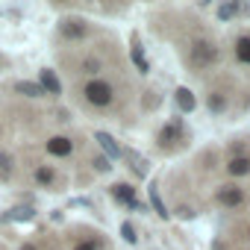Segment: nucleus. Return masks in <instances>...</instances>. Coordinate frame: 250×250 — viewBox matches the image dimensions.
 <instances>
[{
	"label": "nucleus",
	"instance_id": "nucleus-23",
	"mask_svg": "<svg viewBox=\"0 0 250 250\" xmlns=\"http://www.w3.org/2000/svg\"><path fill=\"white\" fill-rule=\"evenodd\" d=\"M94 168H97V171L103 174V171H109L112 165H109V159H106V156H97V159H94Z\"/></svg>",
	"mask_w": 250,
	"mask_h": 250
},
{
	"label": "nucleus",
	"instance_id": "nucleus-3",
	"mask_svg": "<svg viewBox=\"0 0 250 250\" xmlns=\"http://www.w3.org/2000/svg\"><path fill=\"white\" fill-rule=\"evenodd\" d=\"M112 197H115L118 203H124V206H130V209L145 212V203L136 200V188H133L130 183H115V186H112Z\"/></svg>",
	"mask_w": 250,
	"mask_h": 250
},
{
	"label": "nucleus",
	"instance_id": "nucleus-10",
	"mask_svg": "<svg viewBox=\"0 0 250 250\" xmlns=\"http://www.w3.org/2000/svg\"><path fill=\"white\" fill-rule=\"evenodd\" d=\"M227 171H229L232 177H244V174L250 171V159H247V156H232L229 165H227Z\"/></svg>",
	"mask_w": 250,
	"mask_h": 250
},
{
	"label": "nucleus",
	"instance_id": "nucleus-9",
	"mask_svg": "<svg viewBox=\"0 0 250 250\" xmlns=\"http://www.w3.org/2000/svg\"><path fill=\"white\" fill-rule=\"evenodd\" d=\"M177 106H180V112H191L194 106H197V100H194V94L183 85V88H177Z\"/></svg>",
	"mask_w": 250,
	"mask_h": 250
},
{
	"label": "nucleus",
	"instance_id": "nucleus-27",
	"mask_svg": "<svg viewBox=\"0 0 250 250\" xmlns=\"http://www.w3.org/2000/svg\"><path fill=\"white\" fill-rule=\"evenodd\" d=\"M21 250H36V247H30V244H27V247H21Z\"/></svg>",
	"mask_w": 250,
	"mask_h": 250
},
{
	"label": "nucleus",
	"instance_id": "nucleus-26",
	"mask_svg": "<svg viewBox=\"0 0 250 250\" xmlns=\"http://www.w3.org/2000/svg\"><path fill=\"white\" fill-rule=\"evenodd\" d=\"M12 159H9V153H0V168H3V171H9L12 165H9Z\"/></svg>",
	"mask_w": 250,
	"mask_h": 250
},
{
	"label": "nucleus",
	"instance_id": "nucleus-5",
	"mask_svg": "<svg viewBox=\"0 0 250 250\" xmlns=\"http://www.w3.org/2000/svg\"><path fill=\"white\" fill-rule=\"evenodd\" d=\"M215 200H218L221 206H227V209H235V206L244 203V191H241L238 186H221L218 194H215Z\"/></svg>",
	"mask_w": 250,
	"mask_h": 250
},
{
	"label": "nucleus",
	"instance_id": "nucleus-13",
	"mask_svg": "<svg viewBox=\"0 0 250 250\" xmlns=\"http://www.w3.org/2000/svg\"><path fill=\"white\" fill-rule=\"evenodd\" d=\"M206 106H209V112L221 115V112L227 109V94H224V91H209V100H206Z\"/></svg>",
	"mask_w": 250,
	"mask_h": 250
},
{
	"label": "nucleus",
	"instance_id": "nucleus-12",
	"mask_svg": "<svg viewBox=\"0 0 250 250\" xmlns=\"http://www.w3.org/2000/svg\"><path fill=\"white\" fill-rule=\"evenodd\" d=\"M15 91H18V94H24V97H42V94H44V88H42L39 83H27V80L15 83Z\"/></svg>",
	"mask_w": 250,
	"mask_h": 250
},
{
	"label": "nucleus",
	"instance_id": "nucleus-14",
	"mask_svg": "<svg viewBox=\"0 0 250 250\" xmlns=\"http://www.w3.org/2000/svg\"><path fill=\"white\" fill-rule=\"evenodd\" d=\"M94 139H97V142H100V147H103V150H106V153H109V156H112V159H118V156H121V147H118V145H115V139H112V136H109V133H97V136H94Z\"/></svg>",
	"mask_w": 250,
	"mask_h": 250
},
{
	"label": "nucleus",
	"instance_id": "nucleus-16",
	"mask_svg": "<svg viewBox=\"0 0 250 250\" xmlns=\"http://www.w3.org/2000/svg\"><path fill=\"white\" fill-rule=\"evenodd\" d=\"M121 156H127V159L133 162V168H136V174H139V177H145V174H147V159H142L136 150H121Z\"/></svg>",
	"mask_w": 250,
	"mask_h": 250
},
{
	"label": "nucleus",
	"instance_id": "nucleus-22",
	"mask_svg": "<svg viewBox=\"0 0 250 250\" xmlns=\"http://www.w3.org/2000/svg\"><path fill=\"white\" fill-rule=\"evenodd\" d=\"M77 250H103V244H100V241H94V238H88V241H80V244H77Z\"/></svg>",
	"mask_w": 250,
	"mask_h": 250
},
{
	"label": "nucleus",
	"instance_id": "nucleus-8",
	"mask_svg": "<svg viewBox=\"0 0 250 250\" xmlns=\"http://www.w3.org/2000/svg\"><path fill=\"white\" fill-rule=\"evenodd\" d=\"M85 33H88V27H85L83 21H65V24H62V36H65V39H83Z\"/></svg>",
	"mask_w": 250,
	"mask_h": 250
},
{
	"label": "nucleus",
	"instance_id": "nucleus-25",
	"mask_svg": "<svg viewBox=\"0 0 250 250\" xmlns=\"http://www.w3.org/2000/svg\"><path fill=\"white\" fill-rule=\"evenodd\" d=\"M177 215L188 221V218H194V209H191V206H180V209H177Z\"/></svg>",
	"mask_w": 250,
	"mask_h": 250
},
{
	"label": "nucleus",
	"instance_id": "nucleus-6",
	"mask_svg": "<svg viewBox=\"0 0 250 250\" xmlns=\"http://www.w3.org/2000/svg\"><path fill=\"white\" fill-rule=\"evenodd\" d=\"M47 150H50L53 156H68V153L74 150V142L65 139V136H53V139L47 142Z\"/></svg>",
	"mask_w": 250,
	"mask_h": 250
},
{
	"label": "nucleus",
	"instance_id": "nucleus-20",
	"mask_svg": "<svg viewBox=\"0 0 250 250\" xmlns=\"http://www.w3.org/2000/svg\"><path fill=\"white\" fill-rule=\"evenodd\" d=\"M121 235H124V241H127V244H136L139 241V235H136V227L127 221V224H121Z\"/></svg>",
	"mask_w": 250,
	"mask_h": 250
},
{
	"label": "nucleus",
	"instance_id": "nucleus-21",
	"mask_svg": "<svg viewBox=\"0 0 250 250\" xmlns=\"http://www.w3.org/2000/svg\"><path fill=\"white\" fill-rule=\"evenodd\" d=\"M36 180H39L42 186H50V183L56 180V174H53V168H47V165H44V168H39V171H36Z\"/></svg>",
	"mask_w": 250,
	"mask_h": 250
},
{
	"label": "nucleus",
	"instance_id": "nucleus-18",
	"mask_svg": "<svg viewBox=\"0 0 250 250\" xmlns=\"http://www.w3.org/2000/svg\"><path fill=\"white\" fill-rule=\"evenodd\" d=\"M33 215H36V209H30V206H18V209L6 212L3 218H6V221H30Z\"/></svg>",
	"mask_w": 250,
	"mask_h": 250
},
{
	"label": "nucleus",
	"instance_id": "nucleus-1",
	"mask_svg": "<svg viewBox=\"0 0 250 250\" xmlns=\"http://www.w3.org/2000/svg\"><path fill=\"white\" fill-rule=\"evenodd\" d=\"M188 62L194 65V68H209V65H215L218 62V47L212 44V42H206V39H200V42H194L191 47H188Z\"/></svg>",
	"mask_w": 250,
	"mask_h": 250
},
{
	"label": "nucleus",
	"instance_id": "nucleus-7",
	"mask_svg": "<svg viewBox=\"0 0 250 250\" xmlns=\"http://www.w3.org/2000/svg\"><path fill=\"white\" fill-rule=\"evenodd\" d=\"M44 91H50V94H59L62 91V83L56 80V74L50 71V68H42V83H39Z\"/></svg>",
	"mask_w": 250,
	"mask_h": 250
},
{
	"label": "nucleus",
	"instance_id": "nucleus-15",
	"mask_svg": "<svg viewBox=\"0 0 250 250\" xmlns=\"http://www.w3.org/2000/svg\"><path fill=\"white\" fill-rule=\"evenodd\" d=\"M235 59H238L241 65H250V36H241V39L235 42Z\"/></svg>",
	"mask_w": 250,
	"mask_h": 250
},
{
	"label": "nucleus",
	"instance_id": "nucleus-24",
	"mask_svg": "<svg viewBox=\"0 0 250 250\" xmlns=\"http://www.w3.org/2000/svg\"><path fill=\"white\" fill-rule=\"evenodd\" d=\"M85 71H88V74H97V71H100V62H97V59H85Z\"/></svg>",
	"mask_w": 250,
	"mask_h": 250
},
{
	"label": "nucleus",
	"instance_id": "nucleus-17",
	"mask_svg": "<svg viewBox=\"0 0 250 250\" xmlns=\"http://www.w3.org/2000/svg\"><path fill=\"white\" fill-rule=\"evenodd\" d=\"M150 203H153V209H156V215H159V218H168V215H171V212L165 209L162 197H159V186H156V183L150 186Z\"/></svg>",
	"mask_w": 250,
	"mask_h": 250
},
{
	"label": "nucleus",
	"instance_id": "nucleus-2",
	"mask_svg": "<svg viewBox=\"0 0 250 250\" xmlns=\"http://www.w3.org/2000/svg\"><path fill=\"white\" fill-rule=\"evenodd\" d=\"M83 94H85V100H88L91 106H109V103H112V85L103 83V80H91V83H85Z\"/></svg>",
	"mask_w": 250,
	"mask_h": 250
},
{
	"label": "nucleus",
	"instance_id": "nucleus-19",
	"mask_svg": "<svg viewBox=\"0 0 250 250\" xmlns=\"http://www.w3.org/2000/svg\"><path fill=\"white\" fill-rule=\"evenodd\" d=\"M238 12H241L238 3H224V6H218V18H221V21H229V18H235Z\"/></svg>",
	"mask_w": 250,
	"mask_h": 250
},
{
	"label": "nucleus",
	"instance_id": "nucleus-11",
	"mask_svg": "<svg viewBox=\"0 0 250 250\" xmlns=\"http://www.w3.org/2000/svg\"><path fill=\"white\" fill-rule=\"evenodd\" d=\"M130 56H133V62H136V68H139L142 74L150 71V65H147V59H145V50H142V44H139V39H133V50H130Z\"/></svg>",
	"mask_w": 250,
	"mask_h": 250
},
{
	"label": "nucleus",
	"instance_id": "nucleus-4",
	"mask_svg": "<svg viewBox=\"0 0 250 250\" xmlns=\"http://www.w3.org/2000/svg\"><path fill=\"white\" fill-rule=\"evenodd\" d=\"M183 139H186V133H183V121L180 118H174L171 124H165V127L159 130V147H174Z\"/></svg>",
	"mask_w": 250,
	"mask_h": 250
}]
</instances>
